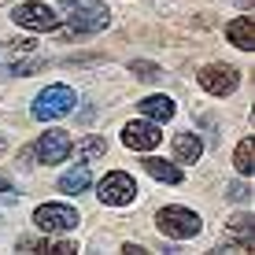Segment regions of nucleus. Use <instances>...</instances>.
Wrapping results in <instances>:
<instances>
[{
	"mask_svg": "<svg viewBox=\"0 0 255 255\" xmlns=\"http://www.w3.org/2000/svg\"><path fill=\"white\" fill-rule=\"evenodd\" d=\"M59 19H67V33H100L111 22V11L100 0H59Z\"/></svg>",
	"mask_w": 255,
	"mask_h": 255,
	"instance_id": "nucleus-1",
	"label": "nucleus"
},
{
	"mask_svg": "<svg viewBox=\"0 0 255 255\" xmlns=\"http://www.w3.org/2000/svg\"><path fill=\"white\" fill-rule=\"evenodd\" d=\"M78 104V93L70 89V85H48L45 93H37V100H33V119L37 122H48V119H63L74 111Z\"/></svg>",
	"mask_w": 255,
	"mask_h": 255,
	"instance_id": "nucleus-2",
	"label": "nucleus"
},
{
	"mask_svg": "<svg viewBox=\"0 0 255 255\" xmlns=\"http://www.w3.org/2000/svg\"><path fill=\"white\" fill-rule=\"evenodd\" d=\"M155 226H159V233L174 237V241H189V237H196L204 230L200 215L189 211V207H163L159 215H155Z\"/></svg>",
	"mask_w": 255,
	"mask_h": 255,
	"instance_id": "nucleus-3",
	"label": "nucleus"
},
{
	"mask_svg": "<svg viewBox=\"0 0 255 255\" xmlns=\"http://www.w3.org/2000/svg\"><path fill=\"white\" fill-rule=\"evenodd\" d=\"M96 196H100V204H108V207H126V204H133V196H137V181L129 178L126 170H111V174L100 178Z\"/></svg>",
	"mask_w": 255,
	"mask_h": 255,
	"instance_id": "nucleus-4",
	"label": "nucleus"
},
{
	"mask_svg": "<svg viewBox=\"0 0 255 255\" xmlns=\"http://www.w3.org/2000/svg\"><path fill=\"white\" fill-rule=\"evenodd\" d=\"M33 226L41 233H70L78 226V211L70 204H41L33 211Z\"/></svg>",
	"mask_w": 255,
	"mask_h": 255,
	"instance_id": "nucleus-5",
	"label": "nucleus"
},
{
	"mask_svg": "<svg viewBox=\"0 0 255 255\" xmlns=\"http://www.w3.org/2000/svg\"><path fill=\"white\" fill-rule=\"evenodd\" d=\"M70 148H74V140H70L67 129H45L30 152L37 155V163L52 166V163H67V159H70Z\"/></svg>",
	"mask_w": 255,
	"mask_h": 255,
	"instance_id": "nucleus-6",
	"label": "nucleus"
},
{
	"mask_svg": "<svg viewBox=\"0 0 255 255\" xmlns=\"http://www.w3.org/2000/svg\"><path fill=\"white\" fill-rule=\"evenodd\" d=\"M200 85H204L211 96H230L237 85H241V74H237V67H230V63H207L200 70Z\"/></svg>",
	"mask_w": 255,
	"mask_h": 255,
	"instance_id": "nucleus-7",
	"label": "nucleus"
},
{
	"mask_svg": "<svg viewBox=\"0 0 255 255\" xmlns=\"http://www.w3.org/2000/svg\"><path fill=\"white\" fill-rule=\"evenodd\" d=\"M11 19L19 22V26H26V30H59V11H52L48 4H19L11 11Z\"/></svg>",
	"mask_w": 255,
	"mask_h": 255,
	"instance_id": "nucleus-8",
	"label": "nucleus"
},
{
	"mask_svg": "<svg viewBox=\"0 0 255 255\" xmlns=\"http://www.w3.org/2000/svg\"><path fill=\"white\" fill-rule=\"evenodd\" d=\"M163 140L159 133V122H152V119H140V122H129L126 129H122V144L126 148H133V152H152L155 144Z\"/></svg>",
	"mask_w": 255,
	"mask_h": 255,
	"instance_id": "nucleus-9",
	"label": "nucleus"
},
{
	"mask_svg": "<svg viewBox=\"0 0 255 255\" xmlns=\"http://www.w3.org/2000/svg\"><path fill=\"white\" fill-rule=\"evenodd\" d=\"M226 37H230L233 48L252 52V48H255V22L248 19V15H241V19H233L230 26H226Z\"/></svg>",
	"mask_w": 255,
	"mask_h": 255,
	"instance_id": "nucleus-10",
	"label": "nucleus"
},
{
	"mask_svg": "<svg viewBox=\"0 0 255 255\" xmlns=\"http://www.w3.org/2000/svg\"><path fill=\"white\" fill-rule=\"evenodd\" d=\"M137 108H140V115L152 119V122H170L174 119V100L170 96H144Z\"/></svg>",
	"mask_w": 255,
	"mask_h": 255,
	"instance_id": "nucleus-11",
	"label": "nucleus"
},
{
	"mask_svg": "<svg viewBox=\"0 0 255 255\" xmlns=\"http://www.w3.org/2000/svg\"><path fill=\"white\" fill-rule=\"evenodd\" d=\"M204 155V140L196 133H178L174 137V159L178 163H196Z\"/></svg>",
	"mask_w": 255,
	"mask_h": 255,
	"instance_id": "nucleus-12",
	"label": "nucleus"
},
{
	"mask_svg": "<svg viewBox=\"0 0 255 255\" xmlns=\"http://www.w3.org/2000/svg\"><path fill=\"white\" fill-rule=\"evenodd\" d=\"M89 166H85V163H78L74 166V170H67L63 174V178H59V192H67V196H74V192H85V189H89Z\"/></svg>",
	"mask_w": 255,
	"mask_h": 255,
	"instance_id": "nucleus-13",
	"label": "nucleus"
},
{
	"mask_svg": "<svg viewBox=\"0 0 255 255\" xmlns=\"http://www.w3.org/2000/svg\"><path fill=\"white\" fill-rule=\"evenodd\" d=\"M144 170L152 174L155 181H166V185H178V181H181V166L163 163V159H155V155H148V159H144Z\"/></svg>",
	"mask_w": 255,
	"mask_h": 255,
	"instance_id": "nucleus-14",
	"label": "nucleus"
},
{
	"mask_svg": "<svg viewBox=\"0 0 255 255\" xmlns=\"http://www.w3.org/2000/svg\"><path fill=\"white\" fill-rule=\"evenodd\" d=\"M233 166H237V174H241V178H248V174L255 170V140H252V137H244L241 144H237Z\"/></svg>",
	"mask_w": 255,
	"mask_h": 255,
	"instance_id": "nucleus-15",
	"label": "nucleus"
},
{
	"mask_svg": "<svg viewBox=\"0 0 255 255\" xmlns=\"http://www.w3.org/2000/svg\"><path fill=\"white\" fill-rule=\"evenodd\" d=\"M104 152H108V140H104V137H85L78 148H70V155H74L78 163H85V159H100Z\"/></svg>",
	"mask_w": 255,
	"mask_h": 255,
	"instance_id": "nucleus-16",
	"label": "nucleus"
},
{
	"mask_svg": "<svg viewBox=\"0 0 255 255\" xmlns=\"http://www.w3.org/2000/svg\"><path fill=\"white\" fill-rule=\"evenodd\" d=\"M129 70H133L137 78H144V82H155V78L163 74V70L155 67V63H144V59H133V63H129Z\"/></svg>",
	"mask_w": 255,
	"mask_h": 255,
	"instance_id": "nucleus-17",
	"label": "nucleus"
},
{
	"mask_svg": "<svg viewBox=\"0 0 255 255\" xmlns=\"http://www.w3.org/2000/svg\"><path fill=\"white\" fill-rule=\"evenodd\" d=\"M0 192H11V178H7L4 170H0Z\"/></svg>",
	"mask_w": 255,
	"mask_h": 255,
	"instance_id": "nucleus-18",
	"label": "nucleus"
},
{
	"mask_svg": "<svg viewBox=\"0 0 255 255\" xmlns=\"http://www.w3.org/2000/svg\"><path fill=\"white\" fill-rule=\"evenodd\" d=\"M0 152H4V140H0Z\"/></svg>",
	"mask_w": 255,
	"mask_h": 255,
	"instance_id": "nucleus-19",
	"label": "nucleus"
}]
</instances>
